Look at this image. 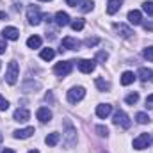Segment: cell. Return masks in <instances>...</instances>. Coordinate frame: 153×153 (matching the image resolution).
<instances>
[{
	"instance_id": "1",
	"label": "cell",
	"mask_w": 153,
	"mask_h": 153,
	"mask_svg": "<svg viewBox=\"0 0 153 153\" xmlns=\"http://www.w3.org/2000/svg\"><path fill=\"white\" fill-rule=\"evenodd\" d=\"M18 73H20V66H18V62H16V61H11L9 66H7V73H5V80H7V84L14 85V84L18 82Z\"/></svg>"
},
{
	"instance_id": "2",
	"label": "cell",
	"mask_w": 153,
	"mask_h": 153,
	"mask_svg": "<svg viewBox=\"0 0 153 153\" xmlns=\"http://www.w3.org/2000/svg\"><path fill=\"white\" fill-rule=\"evenodd\" d=\"M73 70V61H66V62H57L53 66V73L57 76H66L71 73Z\"/></svg>"
},
{
	"instance_id": "3",
	"label": "cell",
	"mask_w": 153,
	"mask_h": 153,
	"mask_svg": "<svg viewBox=\"0 0 153 153\" xmlns=\"http://www.w3.org/2000/svg\"><path fill=\"white\" fill-rule=\"evenodd\" d=\"M112 123H114L116 126H121V128H130V125H132V121H130V117L125 114L123 111H116L114 114V119H112Z\"/></svg>"
},
{
	"instance_id": "4",
	"label": "cell",
	"mask_w": 153,
	"mask_h": 153,
	"mask_svg": "<svg viewBox=\"0 0 153 153\" xmlns=\"http://www.w3.org/2000/svg\"><path fill=\"white\" fill-rule=\"evenodd\" d=\"M27 20H29L30 25H39V23H41L43 14H41V11H39L36 5H30V7L27 9Z\"/></svg>"
},
{
	"instance_id": "5",
	"label": "cell",
	"mask_w": 153,
	"mask_h": 153,
	"mask_svg": "<svg viewBox=\"0 0 153 153\" xmlns=\"http://www.w3.org/2000/svg\"><path fill=\"white\" fill-rule=\"evenodd\" d=\"M84 96H85V89H84V87H71V89L68 91V102H70V103L80 102Z\"/></svg>"
},
{
	"instance_id": "6",
	"label": "cell",
	"mask_w": 153,
	"mask_h": 153,
	"mask_svg": "<svg viewBox=\"0 0 153 153\" xmlns=\"http://www.w3.org/2000/svg\"><path fill=\"white\" fill-rule=\"evenodd\" d=\"M150 143H152L150 135H148V134H141L137 139H134V148H135V150H144V148L150 146Z\"/></svg>"
},
{
	"instance_id": "7",
	"label": "cell",
	"mask_w": 153,
	"mask_h": 153,
	"mask_svg": "<svg viewBox=\"0 0 153 153\" xmlns=\"http://www.w3.org/2000/svg\"><path fill=\"white\" fill-rule=\"evenodd\" d=\"M94 68H96V62L91 61V59H82V61H78V70H80L82 73H93Z\"/></svg>"
},
{
	"instance_id": "8",
	"label": "cell",
	"mask_w": 153,
	"mask_h": 153,
	"mask_svg": "<svg viewBox=\"0 0 153 153\" xmlns=\"http://www.w3.org/2000/svg\"><path fill=\"white\" fill-rule=\"evenodd\" d=\"M111 112H112V105H109V103H100V105L96 107V116H98L100 119L109 117Z\"/></svg>"
},
{
	"instance_id": "9",
	"label": "cell",
	"mask_w": 153,
	"mask_h": 153,
	"mask_svg": "<svg viewBox=\"0 0 153 153\" xmlns=\"http://www.w3.org/2000/svg\"><path fill=\"white\" fill-rule=\"evenodd\" d=\"M32 134H34V126H27V128H22V130H14L13 132L14 139H29Z\"/></svg>"
},
{
	"instance_id": "10",
	"label": "cell",
	"mask_w": 153,
	"mask_h": 153,
	"mask_svg": "<svg viewBox=\"0 0 153 153\" xmlns=\"http://www.w3.org/2000/svg\"><path fill=\"white\" fill-rule=\"evenodd\" d=\"M114 30L121 36V38H125V39H128L134 32H132V29L130 27H126V25H123V23H114Z\"/></svg>"
},
{
	"instance_id": "11",
	"label": "cell",
	"mask_w": 153,
	"mask_h": 153,
	"mask_svg": "<svg viewBox=\"0 0 153 153\" xmlns=\"http://www.w3.org/2000/svg\"><path fill=\"white\" fill-rule=\"evenodd\" d=\"M55 23H57L59 27H66V25H70V23H71V22H70V14L64 13V11H59V13L55 14Z\"/></svg>"
},
{
	"instance_id": "12",
	"label": "cell",
	"mask_w": 153,
	"mask_h": 153,
	"mask_svg": "<svg viewBox=\"0 0 153 153\" xmlns=\"http://www.w3.org/2000/svg\"><path fill=\"white\" fill-rule=\"evenodd\" d=\"M2 34H4L5 39H11V41H16V39L20 38V30H18L16 27H5Z\"/></svg>"
},
{
	"instance_id": "13",
	"label": "cell",
	"mask_w": 153,
	"mask_h": 153,
	"mask_svg": "<svg viewBox=\"0 0 153 153\" xmlns=\"http://www.w3.org/2000/svg\"><path fill=\"white\" fill-rule=\"evenodd\" d=\"M36 116H38V119L41 123H48L52 119V111L48 107H41V109H38V114Z\"/></svg>"
},
{
	"instance_id": "14",
	"label": "cell",
	"mask_w": 153,
	"mask_h": 153,
	"mask_svg": "<svg viewBox=\"0 0 153 153\" xmlns=\"http://www.w3.org/2000/svg\"><path fill=\"white\" fill-rule=\"evenodd\" d=\"M128 22H130L132 25H141V23H143V14H141V11H137V9L130 11V13H128Z\"/></svg>"
},
{
	"instance_id": "15",
	"label": "cell",
	"mask_w": 153,
	"mask_h": 153,
	"mask_svg": "<svg viewBox=\"0 0 153 153\" xmlns=\"http://www.w3.org/2000/svg\"><path fill=\"white\" fill-rule=\"evenodd\" d=\"M29 117H30V112L27 109H16L14 111V121H18V123H25Z\"/></svg>"
},
{
	"instance_id": "16",
	"label": "cell",
	"mask_w": 153,
	"mask_h": 153,
	"mask_svg": "<svg viewBox=\"0 0 153 153\" xmlns=\"http://www.w3.org/2000/svg\"><path fill=\"white\" fill-rule=\"evenodd\" d=\"M80 43L73 38H64L62 39V48H68V50H78Z\"/></svg>"
},
{
	"instance_id": "17",
	"label": "cell",
	"mask_w": 153,
	"mask_h": 153,
	"mask_svg": "<svg viewBox=\"0 0 153 153\" xmlns=\"http://www.w3.org/2000/svg\"><path fill=\"white\" fill-rule=\"evenodd\" d=\"M121 7V0H109L107 2V13L109 14H116Z\"/></svg>"
},
{
	"instance_id": "18",
	"label": "cell",
	"mask_w": 153,
	"mask_h": 153,
	"mask_svg": "<svg viewBox=\"0 0 153 153\" xmlns=\"http://www.w3.org/2000/svg\"><path fill=\"white\" fill-rule=\"evenodd\" d=\"M66 143L68 144H73L75 143V128L70 123H66Z\"/></svg>"
},
{
	"instance_id": "19",
	"label": "cell",
	"mask_w": 153,
	"mask_h": 153,
	"mask_svg": "<svg viewBox=\"0 0 153 153\" xmlns=\"http://www.w3.org/2000/svg\"><path fill=\"white\" fill-rule=\"evenodd\" d=\"M59 141H61V135H59L57 132H52V134H48V135H46V139H45V143H46L48 146H55Z\"/></svg>"
},
{
	"instance_id": "20",
	"label": "cell",
	"mask_w": 153,
	"mask_h": 153,
	"mask_svg": "<svg viewBox=\"0 0 153 153\" xmlns=\"http://www.w3.org/2000/svg\"><path fill=\"white\" fill-rule=\"evenodd\" d=\"M93 7H94L93 0H80V2H78V9H80L82 13H89Z\"/></svg>"
},
{
	"instance_id": "21",
	"label": "cell",
	"mask_w": 153,
	"mask_h": 153,
	"mask_svg": "<svg viewBox=\"0 0 153 153\" xmlns=\"http://www.w3.org/2000/svg\"><path fill=\"white\" fill-rule=\"evenodd\" d=\"M134 80H135V75H134L132 71H125V73L121 75V84H123V85H130Z\"/></svg>"
},
{
	"instance_id": "22",
	"label": "cell",
	"mask_w": 153,
	"mask_h": 153,
	"mask_svg": "<svg viewBox=\"0 0 153 153\" xmlns=\"http://www.w3.org/2000/svg\"><path fill=\"white\" fill-rule=\"evenodd\" d=\"M137 75H139V78H141L143 82H148V80H152L153 71H152V70H148V68H141Z\"/></svg>"
},
{
	"instance_id": "23",
	"label": "cell",
	"mask_w": 153,
	"mask_h": 153,
	"mask_svg": "<svg viewBox=\"0 0 153 153\" xmlns=\"http://www.w3.org/2000/svg\"><path fill=\"white\" fill-rule=\"evenodd\" d=\"M39 55H41V59H43V61H52V59H53V55H55V52H53L52 48H43Z\"/></svg>"
},
{
	"instance_id": "24",
	"label": "cell",
	"mask_w": 153,
	"mask_h": 153,
	"mask_svg": "<svg viewBox=\"0 0 153 153\" xmlns=\"http://www.w3.org/2000/svg\"><path fill=\"white\" fill-rule=\"evenodd\" d=\"M27 46L29 48H39L41 46V38L39 36H30L27 39Z\"/></svg>"
},
{
	"instance_id": "25",
	"label": "cell",
	"mask_w": 153,
	"mask_h": 153,
	"mask_svg": "<svg viewBox=\"0 0 153 153\" xmlns=\"http://www.w3.org/2000/svg\"><path fill=\"white\" fill-rule=\"evenodd\" d=\"M94 84H96V87H98L100 91H109V89H111V84H109V82H105L103 78H96V80H94Z\"/></svg>"
},
{
	"instance_id": "26",
	"label": "cell",
	"mask_w": 153,
	"mask_h": 153,
	"mask_svg": "<svg viewBox=\"0 0 153 153\" xmlns=\"http://www.w3.org/2000/svg\"><path fill=\"white\" fill-rule=\"evenodd\" d=\"M70 25H71V29H73V30H82V29H84V25H85V20H84V18H76V20H73Z\"/></svg>"
},
{
	"instance_id": "27",
	"label": "cell",
	"mask_w": 153,
	"mask_h": 153,
	"mask_svg": "<svg viewBox=\"0 0 153 153\" xmlns=\"http://www.w3.org/2000/svg\"><path fill=\"white\" fill-rule=\"evenodd\" d=\"M125 102H126L128 105H134V103H137V102H139V94H137V93H130V94H126Z\"/></svg>"
},
{
	"instance_id": "28",
	"label": "cell",
	"mask_w": 153,
	"mask_h": 153,
	"mask_svg": "<svg viewBox=\"0 0 153 153\" xmlns=\"http://www.w3.org/2000/svg\"><path fill=\"white\" fill-rule=\"evenodd\" d=\"M135 119H137V123H139V125H146V123L150 121V116L146 114V112H137Z\"/></svg>"
},
{
	"instance_id": "29",
	"label": "cell",
	"mask_w": 153,
	"mask_h": 153,
	"mask_svg": "<svg viewBox=\"0 0 153 153\" xmlns=\"http://www.w3.org/2000/svg\"><path fill=\"white\" fill-rule=\"evenodd\" d=\"M143 55H144V59H148L150 62H153V46L144 48V50H143Z\"/></svg>"
},
{
	"instance_id": "30",
	"label": "cell",
	"mask_w": 153,
	"mask_h": 153,
	"mask_svg": "<svg viewBox=\"0 0 153 153\" xmlns=\"http://www.w3.org/2000/svg\"><path fill=\"white\" fill-rule=\"evenodd\" d=\"M143 9L148 16H153V2H144L143 4Z\"/></svg>"
},
{
	"instance_id": "31",
	"label": "cell",
	"mask_w": 153,
	"mask_h": 153,
	"mask_svg": "<svg viewBox=\"0 0 153 153\" xmlns=\"http://www.w3.org/2000/svg\"><path fill=\"white\" fill-rule=\"evenodd\" d=\"M96 132H98V135H100V137H107V135H109V128H107V126H103V125L96 126Z\"/></svg>"
},
{
	"instance_id": "32",
	"label": "cell",
	"mask_w": 153,
	"mask_h": 153,
	"mask_svg": "<svg viewBox=\"0 0 153 153\" xmlns=\"http://www.w3.org/2000/svg\"><path fill=\"white\" fill-rule=\"evenodd\" d=\"M107 59H109V53H107V52H98V53H96V61L105 62Z\"/></svg>"
},
{
	"instance_id": "33",
	"label": "cell",
	"mask_w": 153,
	"mask_h": 153,
	"mask_svg": "<svg viewBox=\"0 0 153 153\" xmlns=\"http://www.w3.org/2000/svg\"><path fill=\"white\" fill-rule=\"evenodd\" d=\"M98 41H100L98 38H87L84 41V45H85V46H94V45H98Z\"/></svg>"
},
{
	"instance_id": "34",
	"label": "cell",
	"mask_w": 153,
	"mask_h": 153,
	"mask_svg": "<svg viewBox=\"0 0 153 153\" xmlns=\"http://www.w3.org/2000/svg\"><path fill=\"white\" fill-rule=\"evenodd\" d=\"M7 109H9V102L0 94V111H7Z\"/></svg>"
},
{
	"instance_id": "35",
	"label": "cell",
	"mask_w": 153,
	"mask_h": 153,
	"mask_svg": "<svg viewBox=\"0 0 153 153\" xmlns=\"http://www.w3.org/2000/svg\"><path fill=\"white\" fill-rule=\"evenodd\" d=\"M146 109H153V94L146 98Z\"/></svg>"
},
{
	"instance_id": "36",
	"label": "cell",
	"mask_w": 153,
	"mask_h": 153,
	"mask_svg": "<svg viewBox=\"0 0 153 153\" xmlns=\"http://www.w3.org/2000/svg\"><path fill=\"white\" fill-rule=\"evenodd\" d=\"M5 50H7V45L4 39H0V53H5Z\"/></svg>"
},
{
	"instance_id": "37",
	"label": "cell",
	"mask_w": 153,
	"mask_h": 153,
	"mask_svg": "<svg viewBox=\"0 0 153 153\" xmlns=\"http://www.w3.org/2000/svg\"><path fill=\"white\" fill-rule=\"evenodd\" d=\"M78 2H80V0H66V4H68V5H71V7H76V5H78Z\"/></svg>"
},
{
	"instance_id": "38",
	"label": "cell",
	"mask_w": 153,
	"mask_h": 153,
	"mask_svg": "<svg viewBox=\"0 0 153 153\" xmlns=\"http://www.w3.org/2000/svg\"><path fill=\"white\" fill-rule=\"evenodd\" d=\"M143 27H144V30H150V32H153V23H143Z\"/></svg>"
},
{
	"instance_id": "39",
	"label": "cell",
	"mask_w": 153,
	"mask_h": 153,
	"mask_svg": "<svg viewBox=\"0 0 153 153\" xmlns=\"http://www.w3.org/2000/svg\"><path fill=\"white\" fill-rule=\"evenodd\" d=\"M2 153H14V150H11V148H5Z\"/></svg>"
},
{
	"instance_id": "40",
	"label": "cell",
	"mask_w": 153,
	"mask_h": 153,
	"mask_svg": "<svg viewBox=\"0 0 153 153\" xmlns=\"http://www.w3.org/2000/svg\"><path fill=\"white\" fill-rule=\"evenodd\" d=\"M0 18H2V20H7V14H5V13H0Z\"/></svg>"
},
{
	"instance_id": "41",
	"label": "cell",
	"mask_w": 153,
	"mask_h": 153,
	"mask_svg": "<svg viewBox=\"0 0 153 153\" xmlns=\"http://www.w3.org/2000/svg\"><path fill=\"white\" fill-rule=\"evenodd\" d=\"M29 153H39V152H38V150H30Z\"/></svg>"
},
{
	"instance_id": "42",
	"label": "cell",
	"mask_w": 153,
	"mask_h": 153,
	"mask_svg": "<svg viewBox=\"0 0 153 153\" xmlns=\"http://www.w3.org/2000/svg\"><path fill=\"white\" fill-rule=\"evenodd\" d=\"M39 2H48V0H39Z\"/></svg>"
},
{
	"instance_id": "43",
	"label": "cell",
	"mask_w": 153,
	"mask_h": 153,
	"mask_svg": "<svg viewBox=\"0 0 153 153\" xmlns=\"http://www.w3.org/2000/svg\"><path fill=\"white\" fill-rule=\"evenodd\" d=\"M0 143H2V135H0Z\"/></svg>"
},
{
	"instance_id": "44",
	"label": "cell",
	"mask_w": 153,
	"mask_h": 153,
	"mask_svg": "<svg viewBox=\"0 0 153 153\" xmlns=\"http://www.w3.org/2000/svg\"><path fill=\"white\" fill-rule=\"evenodd\" d=\"M0 68H2V62H0Z\"/></svg>"
},
{
	"instance_id": "45",
	"label": "cell",
	"mask_w": 153,
	"mask_h": 153,
	"mask_svg": "<svg viewBox=\"0 0 153 153\" xmlns=\"http://www.w3.org/2000/svg\"><path fill=\"white\" fill-rule=\"evenodd\" d=\"M152 80H153V75H152Z\"/></svg>"
}]
</instances>
